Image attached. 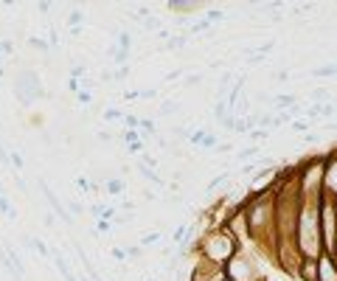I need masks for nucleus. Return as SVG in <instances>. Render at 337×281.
I'll use <instances>...</instances> for the list:
<instances>
[{"label": "nucleus", "mask_w": 337, "mask_h": 281, "mask_svg": "<svg viewBox=\"0 0 337 281\" xmlns=\"http://www.w3.org/2000/svg\"><path fill=\"white\" fill-rule=\"evenodd\" d=\"M45 225L48 228H53V225H57V217H53V214H45Z\"/></svg>", "instance_id": "nucleus-18"}, {"label": "nucleus", "mask_w": 337, "mask_h": 281, "mask_svg": "<svg viewBox=\"0 0 337 281\" xmlns=\"http://www.w3.org/2000/svg\"><path fill=\"white\" fill-rule=\"evenodd\" d=\"M317 76H334L337 73V65H332V68H321V70H315Z\"/></svg>", "instance_id": "nucleus-12"}, {"label": "nucleus", "mask_w": 337, "mask_h": 281, "mask_svg": "<svg viewBox=\"0 0 337 281\" xmlns=\"http://www.w3.org/2000/svg\"><path fill=\"white\" fill-rule=\"evenodd\" d=\"M121 138H124L126 143H138V129H124Z\"/></svg>", "instance_id": "nucleus-10"}, {"label": "nucleus", "mask_w": 337, "mask_h": 281, "mask_svg": "<svg viewBox=\"0 0 337 281\" xmlns=\"http://www.w3.org/2000/svg\"><path fill=\"white\" fill-rule=\"evenodd\" d=\"M40 189H42V194L48 197V205H51L53 217H62V222H65V225H70V222H73V214H68V208H65V202L59 200L57 194H53V189L48 186V183H40Z\"/></svg>", "instance_id": "nucleus-2"}, {"label": "nucleus", "mask_w": 337, "mask_h": 281, "mask_svg": "<svg viewBox=\"0 0 337 281\" xmlns=\"http://www.w3.org/2000/svg\"><path fill=\"white\" fill-rule=\"evenodd\" d=\"M0 194H3V183H0Z\"/></svg>", "instance_id": "nucleus-20"}, {"label": "nucleus", "mask_w": 337, "mask_h": 281, "mask_svg": "<svg viewBox=\"0 0 337 281\" xmlns=\"http://www.w3.org/2000/svg\"><path fill=\"white\" fill-rule=\"evenodd\" d=\"M65 281H79V278H76L73 273H68V276H65Z\"/></svg>", "instance_id": "nucleus-19"}, {"label": "nucleus", "mask_w": 337, "mask_h": 281, "mask_svg": "<svg viewBox=\"0 0 337 281\" xmlns=\"http://www.w3.org/2000/svg\"><path fill=\"white\" fill-rule=\"evenodd\" d=\"M174 110H177V101H163V110L160 113H166L168 116V113H174Z\"/></svg>", "instance_id": "nucleus-15"}, {"label": "nucleus", "mask_w": 337, "mask_h": 281, "mask_svg": "<svg viewBox=\"0 0 337 281\" xmlns=\"http://www.w3.org/2000/svg\"><path fill=\"white\" fill-rule=\"evenodd\" d=\"M317 281H337V265L332 256H321V261H317Z\"/></svg>", "instance_id": "nucleus-3"}, {"label": "nucleus", "mask_w": 337, "mask_h": 281, "mask_svg": "<svg viewBox=\"0 0 337 281\" xmlns=\"http://www.w3.org/2000/svg\"><path fill=\"white\" fill-rule=\"evenodd\" d=\"M158 239H160V234H146L141 239V245H152V242H158Z\"/></svg>", "instance_id": "nucleus-16"}, {"label": "nucleus", "mask_w": 337, "mask_h": 281, "mask_svg": "<svg viewBox=\"0 0 337 281\" xmlns=\"http://www.w3.org/2000/svg\"><path fill=\"white\" fill-rule=\"evenodd\" d=\"M0 214H6V217H11V219L17 217L14 205H11V202H9V197H6V194H0Z\"/></svg>", "instance_id": "nucleus-7"}, {"label": "nucleus", "mask_w": 337, "mask_h": 281, "mask_svg": "<svg viewBox=\"0 0 337 281\" xmlns=\"http://www.w3.org/2000/svg\"><path fill=\"white\" fill-rule=\"evenodd\" d=\"M278 104H281V107H292L295 99H292V96H278Z\"/></svg>", "instance_id": "nucleus-14"}, {"label": "nucleus", "mask_w": 337, "mask_h": 281, "mask_svg": "<svg viewBox=\"0 0 337 281\" xmlns=\"http://www.w3.org/2000/svg\"><path fill=\"white\" fill-rule=\"evenodd\" d=\"M104 118H107V121H116V118H124V113H118V110H107V113H104Z\"/></svg>", "instance_id": "nucleus-13"}, {"label": "nucleus", "mask_w": 337, "mask_h": 281, "mask_svg": "<svg viewBox=\"0 0 337 281\" xmlns=\"http://www.w3.org/2000/svg\"><path fill=\"white\" fill-rule=\"evenodd\" d=\"M323 186H326L332 194H337V158L326 160V175H323Z\"/></svg>", "instance_id": "nucleus-4"}, {"label": "nucleus", "mask_w": 337, "mask_h": 281, "mask_svg": "<svg viewBox=\"0 0 337 281\" xmlns=\"http://www.w3.org/2000/svg\"><path fill=\"white\" fill-rule=\"evenodd\" d=\"M301 278L304 281H317V261H312V259L301 261Z\"/></svg>", "instance_id": "nucleus-5"}, {"label": "nucleus", "mask_w": 337, "mask_h": 281, "mask_svg": "<svg viewBox=\"0 0 337 281\" xmlns=\"http://www.w3.org/2000/svg\"><path fill=\"white\" fill-rule=\"evenodd\" d=\"M96 228H99L101 234H110L113 225H110V219H96Z\"/></svg>", "instance_id": "nucleus-11"}, {"label": "nucleus", "mask_w": 337, "mask_h": 281, "mask_svg": "<svg viewBox=\"0 0 337 281\" xmlns=\"http://www.w3.org/2000/svg\"><path fill=\"white\" fill-rule=\"evenodd\" d=\"M68 205H70V211H73V214H84V205H79V202H73V200H70Z\"/></svg>", "instance_id": "nucleus-17"}, {"label": "nucleus", "mask_w": 337, "mask_h": 281, "mask_svg": "<svg viewBox=\"0 0 337 281\" xmlns=\"http://www.w3.org/2000/svg\"><path fill=\"white\" fill-rule=\"evenodd\" d=\"M28 48H31V51H40V53L51 51V45H48L45 40H40V37H31V40H28Z\"/></svg>", "instance_id": "nucleus-8"}, {"label": "nucleus", "mask_w": 337, "mask_h": 281, "mask_svg": "<svg viewBox=\"0 0 337 281\" xmlns=\"http://www.w3.org/2000/svg\"><path fill=\"white\" fill-rule=\"evenodd\" d=\"M14 99L20 101L23 107H31L37 99H42L40 76L31 73V70H20V73L14 76Z\"/></svg>", "instance_id": "nucleus-1"}, {"label": "nucleus", "mask_w": 337, "mask_h": 281, "mask_svg": "<svg viewBox=\"0 0 337 281\" xmlns=\"http://www.w3.org/2000/svg\"><path fill=\"white\" fill-rule=\"evenodd\" d=\"M14 53V43L11 40H0V57H11Z\"/></svg>", "instance_id": "nucleus-9"}, {"label": "nucleus", "mask_w": 337, "mask_h": 281, "mask_svg": "<svg viewBox=\"0 0 337 281\" xmlns=\"http://www.w3.org/2000/svg\"><path fill=\"white\" fill-rule=\"evenodd\" d=\"M124 186H126V183L121 180V177H113V180L104 183V191H107V194H121Z\"/></svg>", "instance_id": "nucleus-6"}]
</instances>
